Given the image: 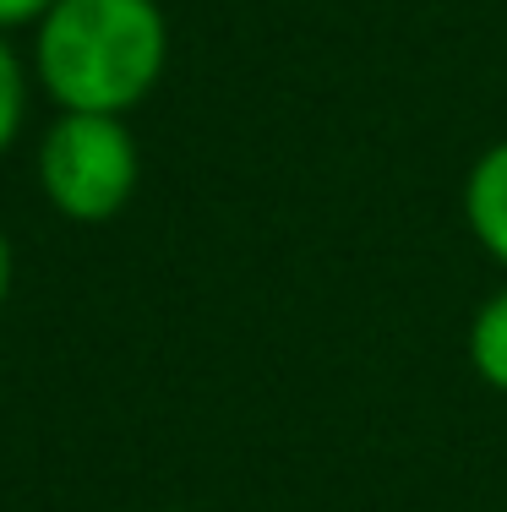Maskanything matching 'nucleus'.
I'll return each instance as SVG.
<instances>
[{"instance_id": "1", "label": "nucleus", "mask_w": 507, "mask_h": 512, "mask_svg": "<svg viewBox=\"0 0 507 512\" xmlns=\"http://www.w3.org/2000/svg\"><path fill=\"white\" fill-rule=\"evenodd\" d=\"M169 66V17L159 0H55L33 22V77L55 109L120 115L153 99Z\"/></svg>"}, {"instance_id": "2", "label": "nucleus", "mask_w": 507, "mask_h": 512, "mask_svg": "<svg viewBox=\"0 0 507 512\" xmlns=\"http://www.w3.org/2000/svg\"><path fill=\"white\" fill-rule=\"evenodd\" d=\"M39 191L66 224H110L126 213L142 180V148L120 115H60L44 126L39 153Z\"/></svg>"}, {"instance_id": "3", "label": "nucleus", "mask_w": 507, "mask_h": 512, "mask_svg": "<svg viewBox=\"0 0 507 512\" xmlns=\"http://www.w3.org/2000/svg\"><path fill=\"white\" fill-rule=\"evenodd\" d=\"M464 224L475 246L507 267V137L491 142L464 175Z\"/></svg>"}, {"instance_id": "4", "label": "nucleus", "mask_w": 507, "mask_h": 512, "mask_svg": "<svg viewBox=\"0 0 507 512\" xmlns=\"http://www.w3.org/2000/svg\"><path fill=\"white\" fill-rule=\"evenodd\" d=\"M469 365H475V376L491 387V393H507V284L497 295L480 300V311L469 316Z\"/></svg>"}, {"instance_id": "5", "label": "nucleus", "mask_w": 507, "mask_h": 512, "mask_svg": "<svg viewBox=\"0 0 507 512\" xmlns=\"http://www.w3.org/2000/svg\"><path fill=\"white\" fill-rule=\"evenodd\" d=\"M22 126H28V66H22L17 44L0 33V158L17 148Z\"/></svg>"}, {"instance_id": "6", "label": "nucleus", "mask_w": 507, "mask_h": 512, "mask_svg": "<svg viewBox=\"0 0 507 512\" xmlns=\"http://www.w3.org/2000/svg\"><path fill=\"white\" fill-rule=\"evenodd\" d=\"M50 6H55V0H0V33L28 28V22H39Z\"/></svg>"}, {"instance_id": "7", "label": "nucleus", "mask_w": 507, "mask_h": 512, "mask_svg": "<svg viewBox=\"0 0 507 512\" xmlns=\"http://www.w3.org/2000/svg\"><path fill=\"white\" fill-rule=\"evenodd\" d=\"M11 278H17V251H11L6 229H0V306H6V295H11Z\"/></svg>"}]
</instances>
